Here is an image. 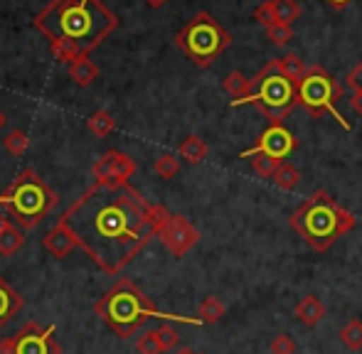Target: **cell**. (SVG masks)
I'll list each match as a JSON object with an SVG mask.
<instances>
[{
	"mask_svg": "<svg viewBox=\"0 0 362 354\" xmlns=\"http://www.w3.org/2000/svg\"><path fill=\"white\" fill-rule=\"evenodd\" d=\"M170 212L151 205L129 182H94L59 216L84 254L109 276L126 266L158 236Z\"/></svg>",
	"mask_w": 362,
	"mask_h": 354,
	"instance_id": "obj_1",
	"label": "cell"
},
{
	"mask_svg": "<svg viewBox=\"0 0 362 354\" xmlns=\"http://www.w3.org/2000/svg\"><path fill=\"white\" fill-rule=\"evenodd\" d=\"M33 25L49 42L69 39L89 54L119 28V18L101 0H52Z\"/></svg>",
	"mask_w": 362,
	"mask_h": 354,
	"instance_id": "obj_2",
	"label": "cell"
},
{
	"mask_svg": "<svg viewBox=\"0 0 362 354\" xmlns=\"http://www.w3.org/2000/svg\"><path fill=\"white\" fill-rule=\"evenodd\" d=\"M355 224H358V216L340 207L325 190L313 192L291 216V229L320 254L345 234H350Z\"/></svg>",
	"mask_w": 362,
	"mask_h": 354,
	"instance_id": "obj_3",
	"label": "cell"
},
{
	"mask_svg": "<svg viewBox=\"0 0 362 354\" xmlns=\"http://www.w3.org/2000/svg\"><path fill=\"white\" fill-rule=\"evenodd\" d=\"M96 312H99L101 320H104L121 340L134 337L148 317L158 315L156 305L148 300L144 295V291H139L129 278H121V281L96 303Z\"/></svg>",
	"mask_w": 362,
	"mask_h": 354,
	"instance_id": "obj_4",
	"label": "cell"
},
{
	"mask_svg": "<svg viewBox=\"0 0 362 354\" xmlns=\"http://www.w3.org/2000/svg\"><path fill=\"white\" fill-rule=\"evenodd\" d=\"M57 205V195L35 170H23L0 195V207L15 216L20 229H35Z\"/></svg>",
	"mask_w": 362,
	"mask_h": 354,
	"instance_id": "obj_5",
	"label": "cell"
},
{
	"mask_svg": "<svg viewBox=\"0 0 362 354\" xmlns=\"http://www.w3.org/2000/svg\"><path fill=\"white\" fill-rule=\"evenodd\" d=\"M254 91L244 104H252L262 111L272 123H284V118L298 106V91L291 79L279 72L276 59L267 62V67L252 79Z\"/></svg>",
	"mask_w": 362,
	"mask_h": 354,
	"instance_id": "obj_6",
	"label": "cell"
},
{
	"mask_svg": "<svg viewBox=\"0 0 362 354\" xmlns=\"http://www.w3.org/2000/svg\"><path fill=\"white\" fill-rule=\"evenodd\" d=\"M175 44L197 67H212L215 59L232 44V35L212 18L210 13H197L177 32Z\"/></svg>",
	"mask_w": 362,
	"mask_h": 354,
	"instance_id": "obj_7",
	"label": "cell"
},
{
	"mask_svg": "<svg viewBox=\"0 0 362 354\" xmlns=\"http://www.w3.org/2000/svg\"><path fill=\"white\" fill-rule=\"evenodd\" d=\"M298 91V104L308 111L310 116L320 118L323 114H333V118L340 121L343 128H350V123L338 114L335 104L338 99H343V84L335 82V77L320 64H310L305 77L300 79V84L296 87Z\"/></svg>",
	"mask_w": 362,
	"mask_h": 354,
	"instance_id": "obj_8",
	"label": "cell"
},
{
	"mask_svg": "<svg viewBox=\"0 0 362 354\" xmlns=\"http://www.w3.org/2000/svg\"><path fill=\"white\" fill-rule=\"evenodd\" d=\"M158 239L175 259H182L192 246L200 241V231L190 224L182 214H168V219L158 229Z\"/></svg>",
	"mask_w": 362,
	"mask_h": 354,
	"instance_id": "obj_9",
	"label": "cell"
},
{
	"mask_svg": "<svg viewBox=\"0 0 362 354\" xmlns=\"http://www.w3.org/2000/svg\"><path fill=\"white\" fill-rule=\"evenodd\" d=\"M293 148H296L293 133H291L288 128H284V123H272L257 138V145H254L252 150H247V153H242L239 158H252V155H269V158L284 163V160H286L288 155L293 153Z\"/></svg>",
	"mask_w": 362,
	"mask_h": 354,
	"instance_id": "obj_10",
	"label": "cell"
},
{
	"mask_svg": "<svg viewBox=\"0 0 362 354\" xmlns=\"http://www.w3.org/2000/svg\"><path fill=\"white\" fill-rule=\"evenodd\" d=\"M54 325L40 327L37 322H28L15 335V354H59V345L54 342Z\"/></svg>",
	"mask_w": 362,
	"mask_h": 354,
	"instance_id": "obj_11",
	"label": "cell"
},
{
	"mask_svg": "<svg viewBox=\"0 0 362 354\" xmlns=\"http://www.w3.org/2000/svg\"><path fill=\"white\" fill-rule=\"evenodd\" d=\"M91 175H94V182H129L136 175V163L131 155L121 150H109L96 160Z\"/></svg>",
	"mask_w": 362,
	"mask_h": 354,
	"instance_id": "obj_12",
	"label": "cell"
},
{
	"mask_svg": "<svg viewBox=\"0 0 362 354\" xmlns=\"http://www.w3.org/2000/svg\"><path fill=\"white\" fill-rule=\"evenodd\" d=\"M42 244H45V249H47V254H52L54 259H64V256H69V251H72L74 246H79L72 229L64 226L62 221H57V226L49 229V234L45 236Z\"/></svg>",
	"mask_w": 362,
	"mask_h": 354,
	"instance_id": "obj_13",
	"label": "cell"
},
{
	"mask_svg": "<svg viewBox=\"0 0 362 354\" xmlns=\"http://www.w3.org/2000/svg\"><path fill=\"white\" fill-rule=\"evenodd\" d=\"M293 315H296V320H298L300 325L315 327V325H318V322L325 317V305H323V303H320L315 295H305L303 300L296 303Z\"/></svg>",
	"mask_w": 362,
	"mask_h": 354,
	"instance_id": "obj_14",
	"label": "cell"
},
{
	"mask_svg": "<svg viewBox=\"0 0 362 354\" xmlns=\"http://www.w3.org/2000/svg\"><path fill=\"white\" fill-rule=\"evenodd\" d=\"M20 310H23V298H20L18 293H15V288H10L8 281L0 276V330H3Z\"/></svg>",
	"mask_w": 362,
	"mask_h": 354,
	"instance_id": "obj_15",
	"label": "cell"
},
{
	"mask_svg": "<svg viewBox=\"0 0 362 354\" xmlns=\"http://www.w3.org/2000/svg\"><path fill=\"white\" fill-rule=\"evenodd\" d=\"M222 87L224 91H227L229 96H232V106H242L244 101L252 96V91H254V84H252V79H247L242 72H229L227 77H224V82H222Z\"/></svg>",
	"mask_w": 362,
	"mask_h": 354,
	"instance_id": "obj_16",
	"label": "cell"
},
{
	"mask_svg": "<svg viewBox=\"0 0 362 354\" xmlns=\"http://www.w3.org/2000/svg\"><path fill=\"white\" fill-rule=\"evenodd\" d=\"M69 77H72L76 87H91L99 79V67L84 54V57H79L76 62L69 64Z\"/></svg>",
	"mask_w": 362,
	"mask_h": 354,
	"instance_id": "obj_17",
	"label": "cell"
},
{
	"mask_svg": "<svg viewBox=\"0 0 362 354\" xmlns=\"http://www.w3.org/2000/svg\"><path fill=\"white\" fill-rule=\"evenodd\" d=\"M177 155H180L185 163L197 165L207 158V143L200 138V135H187V138L180 143V148H177Z\"/></svg>",
	"mask_w": 362,
	"mask_h": 354,
	"instance_id": "obj_18",
	"label": "cell"
},
{
	"mask_svg": "<svg viewBox=\"0 0 362 354\" xmlns=\"http://www.w3.org/2000/svg\"><path fill=\"white\" fill-rule=\"evenodd\" d=\"M276 64H279V72H281L286 79H291V82H293L296 87H298L300 79H303L305 72H308V67L303 64V59H300L298 54H293V52H288V54H284V57H279Z\"/></svg>",
	"mask_w": 362,
	"mask_h": 354,
	"instance_id": "obj_19",
	"label": "cell"
},
{
	"mask_svg": "<svg viewBox=\"0 0 362 354\" xmlns=\"http://www.w3.org/2000/svg\"><path fill=\"white\" fill-rule=\"evenodd\" d=\"M25 246V234L20 226L8 224L0 231V256H15Z\"/></svg>",
	"mask_w": 362,
	"mask_h": 354,
	"instance_id": "obj_20",
	"label": "cell"
},
{
	"mask_svg": "<svg viewBox=\"0 0 362 354\" xmlns=\"http://www.w3.org/2000/svg\"><path fill=\"white\" fill-rule=\"evenodd\" d=\"M49 52H52V57L62 64H72L79 57H84L79 44L69 42V39H52V42H49Z\"/></svg>",
	"mask_w": 362,
	"mask_h": 354,
	"instance_id": "obj_21",
	"label": "cell"
},
{
	"mask_svg": "<svg viewBox=\"0 0 362 354\" xmlns=\"http://www.w3.org/2000/svg\"><path fill=\"white\" fill-rule=\"evenodd\" d=\"M86 128L91 130V133L96 135V138H106V135L114 133L116 128V118L109 114V111H94V114L89 116V121H86Z\"/></svg>",
	"mask_w": 362,
	"mask_h": 354,
	"instance_id": "obj_22",
	"label": "cell"
},
{
	"mask_svg": "<svg viewBox=\"0 0 362 354\" xmlns=\"http://www.w3.org/2000/svg\"><path fill=\"white\" fill-rule=\"evenodd\" d=\"M227 312V307L222 305V300L215 295L205 298V300L200 303V307H197V315H200V322H207V325H212V322H219L222 320V315Z\"/></svg>",
	"mask_w": 362,
	"mask_h": 354,
	"instance_id": "obj_23",
	"label": "cell"
},
{
	"mask_svg": "<svg viewBox=\"0 0 362 354\" xmlns=\"http://www.w3.org/2000/svg\"><path fill=\"white\" fill-rule=\"evenodd\" d=\"M272 3V10L276 15L279 23L284 25H293V20H298L300 15V5L296 0H269Z\"/></svg>",
	"mask_w": 362,
	"mask_h": 354,
	"instance_id": "obj_24",
	"label": "cell"
},
{
	"mask_svg": "<svg viewBox=\"0 0 362 354\" xmlns=\"http://www.w3.org/2000/svg\"><path fill=\"white\" fill-rule=\"evenodd\" d=\"M272 180L276 182L281 190H293L300 180V173H298V168H293V165L284 160V163H279V168H276V173H274Z\"/></svg>",
	"mask_w": 362,
	"mask_h": 354,
	"instance_id": "obj_25",
	"label": "cell"
},
{
	"mask_svg": "<svg viewBox=\"0 0 362 354\" xmlns=\"http://www.w3.org/2000/svg\"><path fill=\"white\" fill-rule=\"evenodd\" d=\"M340 342L348 350H362V320H350L348 325L340 330Z\"/></svg>",
	"mask_w": 362,
	"mask_h": 354,
	"instance_id": "obj_26",
	"label": "cell"
},
{
	"mask_svg": "<svg viewBox=\"0 0 362 354\" xmlns=\"http://www.w3.org/2000/svg\"><path fill=\"white\" fill-rule=\"evenodd\" d=\"M153 170H156V175L163 177V180H173V177L180 173V160H177L173 153H163L160 158L156 160Z\"/></svg>",
	"mask_w": 362,
	"mask_h": 354,
	"instance_id": "obj_27",
	"label": "cell"
},
{
	"mask_svg": "<svg viewBox=\"0 0 362 354\" xmlns=\"http://www.w3.org/2000/svg\"><path fill=\"white\" fill-rule=\"evenodd\" d=\"M3 140H5V150H8L10 155H15V158L25 155V150H28V145H30L28 133H23V130H18V128L8 130V135H5Z\"/></svg>",
	"mask_w": 362,
	"mask_h": 354,
	"instance_id": "obj_28",
	"label": "cell"
},
{
	"mask_svg": "<svg viewBox=\"0 0 362 354\" xmlns=\"http://www.w3.org/2000/svg\"><path fill=\"white\" fill-rule=\"evenodd\" d=\"M276 168H279V160L269 158V155H252V170L259 177H267V180H272L274 173H276Z\"/></svg>",
	"mask_w": 362,
	"mask_h": 354,
	"instance_id": "obj_29",
	"label": "cell"
},
{
	"mask_svg": "<svg viewBox=\"0 0 362 354\" xmlns=\"http://www.w3.org/2000/svg\"><path fill=\"white\" fill-rule=\"evenodd\" d=\"M264 32H267V37L272 39L276 47H284V44H288L291 39H293V30H291V25H284V23L272 25V28H267Z\"/></svg>",
	"mask_w": 362,
	"mask_h": 354,
	"instance_id": "obj_30",
	"label": "cell"
},
{
	"mask_svg": "<svg viewBox=\"0 0 362 354\" xmlns=\"http://www.w3.org/2000/svg\"><path fill=\"white\" fill-rule=\"evenodd\" d=\"M136 350H139V354H163V352H165V350H163V345H160V340H158L156 330L141 335L139 342H136Z\"/></svg>",
	"mask_w": 362,
	"mask_h": 354,
	"instance_id": "obj_31",
	"label": "cell"
},
{
	"mask_svg": "<svg viewBox=\"0 0 362 354\" xmlns=\"http://www.w3.org/2000/svg\"><path fill=\"white\" fill-rule=\"evenodd\" d=\"M272 354H296V342L293 337L286 335V332H281V335H276L272 340Z\"/></svg>",
	"mask_w": 362,
	"mask_h": 354,
	"instance_id": "obj_32",
	"label": "cell"
},
{
	"mask_svg": "<svg viewBox=\"0 0 362 354\" xmlns=\"http://www.w3.org/2000/svg\"><path fill=\"white\" fill-rule=\"evenodd\" d=\"M156 335H158V340H160V345H163V350H177V332H175V327H170V325H160L156 330Z\"/></svg>",
	"mask_w": 362,
	"mask_h": 354,
	"instance_id": "obj_33",
	"label": "cell"
},
{
	"mask_svg": "<svg viewBox=\"0 0 362 354\" xmlns=\"http://www.w3.org/2000/svg\"><path fill=\"white\" fill-rule=\"evenodd\" d=\"M254 20H257L259 25H262L264 30L267 28H272V25H276L279 20H276V15H274V10H272V3H262L257 10H254Z\"/></svg>",
	"mask_w": 362,
	"mask_h": 354,
	"instance_id": "obj_34",
	"label": "cell"
},
{
	"mask_svg": "<svg viewBox=\"0 0 362 354\" xmlns=\"http://www.w3.org/2000/svg\"><path fill=\"white\" fill-rule=\"evenodd\" d=\"M345 84H348V87L353 89V94H360L362 96V59L348 72V77H345Z\"/></svg>",
	"mask_w": 362,
	"mask_h": 354,
	"instance_id": "obj_35",
	"label": "cell"
},
{
	"mask_svg": "<svg viewBox=\"0 0 362 354\" xmlns=\"http://www.w3.org/2000/svg\"><path fill=\"white\" fill-rule=\"evenodd\" d=\"M0 354H15V337H5L0 342Z\"/></svg>",
	"mask_w": 362,
	"mask_h": 354,
	"instance_id": "obj_36",
	"label": "cell"
},
{
	"mask_svg": "<svg viewBox=\"0 0 362 354\" xmlns=\"http://www.w3.org/2000/svg\"><path fill=\"white\" fill-rule=\"evenodd\" d=\"M350 104H353L355 114H360V116H362V96H360V94H353V96H350Z\"/></svg>",
	"mask_w": 362,
	"mask_h": 354,
	"instance_id": "obj_37",
	"label": "cell"
},
{
	"mask_svg": "<svg viewBox=\"0 0 362 354\" xmlns=\"http://www.w3.org/2000/svg\"><path fill=\"white\" fill-rule=\"evenodd\" d=\"M144 3L148 5V8L158 10V8H163V5H165V3H168V0H144Z\"/></svg>",
	"mask_w": 362,
	"mask_h": 354,
	"instance_id": "obj_38",
	"label": "cell"
},
{
	"mask_svg": "<svg viewBox=\"0 0 362 354\" xmlns=\"http://www.w3.org/2000/svg\"><path fill=\"white\" fill-rule=\"evenodd\" d=\"M328 3L333 5V8H338V10H340V8H348V5L353 3V0H328Z\"/></svg>",
	"mask_w": 362,
	"mask_h": 354,
	"instance_id": "obj_39",
	"label": "cell"
},
{
	"mask_svg": "<svg viewBox=\"0 0 362 354\" xmlns=\"http://www.w3.org/2000/svg\"><path fill=\"white\" fill-rule=\"evenodd\" d=\"M173 354H197V352H195V350H190V347H177V350L173 352Z\"/></svg>",
	"mask_w": 362,
	"mask_h": 354,
	"instance_id": "obj_40",
	"label": "cell"
},
{
	"mask_svg": "<svg viewBox=\"0 0 362 354\" xmlns=\"http://www.w3.org/2000/svg\"><path fill=\"white\" fill-rule=\"evenodd\" d=\"M8 224H10V221H8V216H5V214H0V231H3Z\"/></svg>",
	"mask_w": 362,
	"mask_h": 354,
	"instance_id": "obj_41",
	"label": "cell"
},
{
	"mask_svg": "<svg viewBox=\"0 0 362 354\" xmlns=\"http://www.w3.org/2000/svg\"><path fill=\"white\" fill-rule=\"evenodd\" d=\"M5 123H8V118H5V114H3V111H0V128H3Z\"/></svg>",
	"mask_w": 362,
	"mask_h": 354,
	"instance_id": "obj_42",
	"label": "cell"
}]
</instances>
